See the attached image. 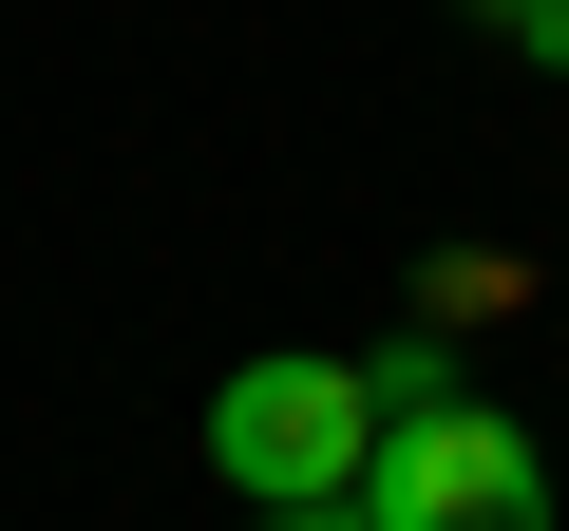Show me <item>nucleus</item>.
I'll return each mask as SVG.
<instances>
[{
    "label": "nucleus",
    "instance_id": "f03ea898",
    "mask_svg": "<svg viewBox=\"0 0 569 531\" xmlns=\"http://www.w3.org/2000/svg\"><path fill=\"white\" fill-rule=\"evenodd\" d=\"M361 531H550V455H531L493 399L380 418V455H361Z\"/></svg>",
    "mask_w": 569,
    "mask_h": 531
},
{
    "label": "nucleus",
    "instance_id": "20e7f679",
    "mask_svg": "<svg viewBox=\"0 0 569 531\" xmlns=\"http://www.w3.org/2000/svg\"><path fill=\"white\" fill-rule=\"evenodd\" d=\"M247 531H361V493H323V512H247Z\"/></svg>",
    "mask_w": 569,
    "mask_h": 531
},
{
    "label": "nucleus",
    "instance_id": "f257e3e1",
    "mask_svg": "<svg viewBox=\"0 0 569 531\" xmlns=\"http://www.w3.org/2000/svg\"><path fill=\"white\" fill-rule=\"evenodd\" d=\"M361 455H380V399H361V361H228L209 380V474L247 493V512H323V493H361Z\"/></svg>",
    "mask_w": 569,
    "mask_h": 531
},
{
    "label": "nucleus",
    "instance_id": "7ed1b4c3",
    "mask_svg": "<svg viewBox=\"0 0 569 531\" xmlns=\"http://www.w3.org/2000/svg\"><path fill=\"white\" fill-rule=\"evenodd\" d=\"M475 20H493L512 58H569V0H475Z\"/></svg>",
    "mask_w": 569,
    "mask_h": 531
}]
</instances>
